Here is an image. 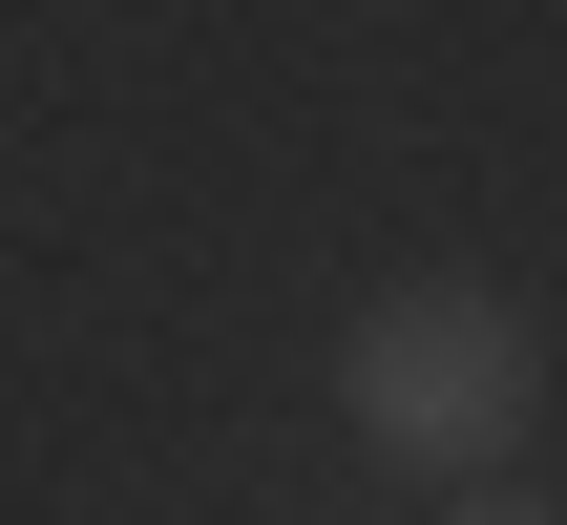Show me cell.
I'll use <instances>...</instances> for the list:
<instances>
[{
	"label": "cell",
	"instance_id": "cell-1",
	"mask_svg": "<svg viewBox=\"0 0 567 525\" xmlns=\"http://www.w3.org/2000/svg\"><path fill=\"white\" fill-rule=\"evenodd\" d=\"M337 421H358L400 484H526V421H547V337H526V295H484V274H400V295L337 337Z\"/></svg>",
	"mask_w": 567,
	"mask_h": 525
},
{
	"label": "cell",
	"instance_id": "cell-2",
	"mask_svg": "<svg viewBox=\"0 0 567 525\" xmlns=\"http://www.w3.org/2000/svg\"><path fill=\"white\" fill-rule=\"evenodd\" d=\"M442 525H567L547 484H442Z\"/></svg>",
	"mask_w": 567,
	"mask_h": 525
}]
</instances>
